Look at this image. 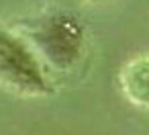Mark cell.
Wrapping results in <instances>:
<instances>
[{"mask_svg":"<svg viewBox=\"0 0 149 135\" xmlns=\"http://www.w3.org/2000/svg\"><path fill=\"white\" fill-rule=\"evenodd\" d=\"M25 37L41 62L57 72L76 68L84 55V27L74 17L63 13L47 15L35 21Z\"/></svg>","mask_w":149,"mask_h":135,"instance_id":"cell-1","label":"cell"},{"mask_svg":"<svg viewBox=\"0 0 149 135\" xmlns=\"http://www.w3.org/2000/svg\"><path fill=\"white\" fill-rule=\"evenodd\" d=\"M0 82L23 94H47L51 90L45 64L27 37L0 29Z\"/></svg>","mask_w":149,"mask_h":135,"instance_id":"cell-2","label":"cell"}]
</instances>
